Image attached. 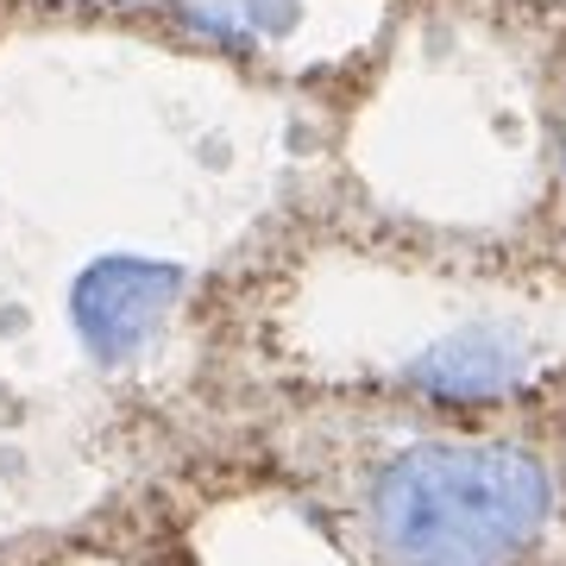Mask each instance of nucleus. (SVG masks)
I'll list each match as a JSON object with an SVG mask.
<instances>
[{"mask_svg": "<svg viewBox=\"0 0 566 566\" xmlns=\"http://www.w3.org/2000/svg\"><path fill=\"white\" fill-rule=\"evenodd\" d=\"M554 510V479L504 441H422L385 465L371 528L390 566H510Z\"/></svg>", "mask_w": 566, "mask_h": 566, "instance_id": "1", "label": "nucleus"}, {"mask_svg": "<svg viewBox=\"0 0 566 566\" xmlns=\"http://www.w3.org/2000/svg\"><path fill=\"white\" fill-rule=\"evenodd\" d=\"M245 7H252V20L264 32H290L296 25V0H245Z\"/></svg>", "mask_w": 566, "mask_h": 566, "instance_id": "4", "label": "nucleus"}, {"mask_svg": "<svg viewBox=\"0 0 566 566\" xmlns=\"http://www.w3.org/2000/svg\"><path fill=\"white\" fill-rule=\"evenodd\" d=\"M523 371H528V340L516 334V327L485 322V327H460V334L434 340L428 353H416L409 385L434 390V397H460V403H472V397H497V390H510Z\"/></svg>", "mask_w": 566, "mask_h": 566, "instance_id": "3", "label": "nucleus"}, {"mask_svg": "<svg viewBox=\"0 0 566 566\" xmlns=\"http://www.w3.org/2000/svg\"><path fill=\"white\" fill-rule=\"evenodd\" d=\"M182 283H189L182 264L164 259H95L70 290V322L102 365H126L158 334L164 308L182 296Z\"/></svg>", "mask_w": 566, "mask_h": 566, "instance_id": "2", "label": "nucleus"}]
</instances>
